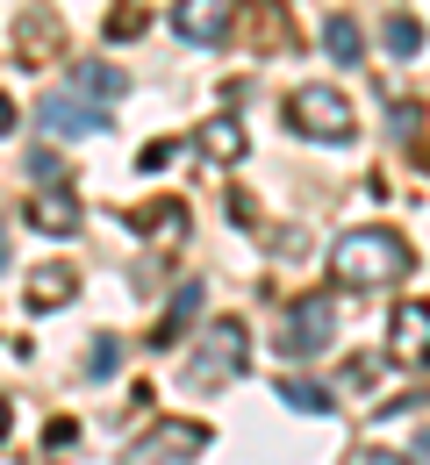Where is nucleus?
<instances>
[{
	"label": "nucleus",
	"instance_id": "obj_1",
	"mask_svg": "<svg viewBox=\"0 0 430 465\" xmlns=\"http://www.w3.org/2000/svg\"><path fill=\"white\" fill-rule=\"evenodd\" d=\"M409 265H416V251L402 243V236L387 230V223H366V230H345L330 243V280L345 293H380V287H402L409 280Z\"/></svg>",
	"mask_w": 430,
	"mask_h": 465
},
{
	"label": "nucleus",
	"instance_id": "obj_2",
	"mask_svg": "<svg viewBox=\"0 0 430 465\" xmlns=\"http://www.w3.org/2000/svg\"><path fill=\"white\" fill-rule=\"evenodd\" d=\"M245 365H251V330L237 315H215L201 330V344H194L180 380H186V394H223L230 380H245Z\"/></svg>",
	"mask_w": 430,
	"mask_h": 465
},
{
	"label": "nucleus",
	"instance_id": "obj_3",
	"mask_svg": "<svg viewBox=\"0 0 430 465\" xmlns=\"http://www.w3.org/2000/svg\"><path fill=\"white\" fill-rule=\"evenodd\" d=\"M287 129L295 136H315V143H352L359 122H352V101L337 86H295L287 94Z\"/></svg>",
	"mask_w": 430,
	"mask_h": 465
},
{
	"label": "nucleus",
	"instance_id": "obj_4",
	"mask_svg": "<svg viewBox=\"0 0 430 465\" xmlns=\"http://www.w3.org/2000/svg\"><path fill=\"white\" fill-rule=\"evenodd\" d=\"M208 451V422H186V415H158L136 444L123 451V465H201Z\"/></svg>",
	"mask_w": 430,
	"mask_h": 465
},
{
	"label": "nucleus",
	"instance_id": "obj_5",
	"mask_svg": "<svg viewBox=\"0 0 430 465\" xmlns=\"http://www.w3.org/2000/svg\"><path fill=\"white\" fill-rule=\"evenodd\" d=\"M36 122H44L51 143H79V136H101V129H108V108L65 86V94H44V101H36Z\"/></svg>",
	"mask_w": 430,
	"mask_h": 465
},
{
	"label": "nucleus",
	"instance_id": "obj_6",
	"mask_svg": "<svg viewBox=\"0 0 430 465\" xmlns=\"http://www.w3.org/2000/svg\"><path fill=\"white\" fill-rule=\"evenodd\" d=\"M387 358L402 372H430V301H395V315H387Z\"/></svg>",
	"mask_w": 430,
	"mask_h": 465
},
{
	"label": "nucleus",
	"instance_id": "obj_7",
	"mask_svg": "<svg viewBox=\"0 0 430 465\" xmlns=\"http://www.w3.org/2000/svg\"><path fill=\"white\" fill-rule=\"evenodd\" d=\"M337 344V315H330V301L323 293H302L295 308H287V358H315V351Z\"/></svg>",
	"mask_w": 430,
	"mask_h": 465
},
{
	"label": "nucleus",
	"instance_id": "obj_8",
	"mask_svg": "<svg viewBox=\"0 0 430 465\" xmlns=\"http://www.w3.org/2000/svg\"><path fill=\"white\" fill-rule=\"evenodd\" d=\"M29 230H44V236H72L79 230V201H72V186H29Z\"/></svg>",
	"mask_w": 430,
	"mask_h": 465
},
{
	"label": "nucleus",
	"instance_id": "obj_9",
	"mask_svg": "<svg viewBox=\"0 0 430 465\" xmlns=\"http://www.w3.org/2000/svg\"><path fill=\"white\" fill-rule=\"evenodd\" d=\"M173 29H180L186 44H223L230 36V7L223 0H180L173 7Z\"/></svg>",
	"mask_w": 430,
	"mask_h": 465
},
{
	"label": "nucleus",
	"instance_id": "obj_10",
	"mask_svg": "<svg viewBox=\"0 0 430 465\" xmlns=\"http://www.w3.org/2000/svg\"><path fill=\"white\" fill-rule=\"evenodd\" d=\"M136 230L151 236L158 251H180L186 243V208L180 201H151V208H136Z\"/></svg>",
	"mask_w": 430,
	"mask_h": 465
},
{
	"label": "nucleus",
	"instance_id": "obj_11",
	"mask_svg": "<svg viewBox=\"0 0 430 465\" xmlns=\"http://www.w3.org/2000/svg\"><path fill=\"white\" fill-rule=\"evenodd\" d=\"M194 315H201V280L173 287V308H165V322H158V337H151V344H158V351H173L186 330H194Z\"/></svg>",
	"mask_w": 430,
	"mask_h": 465
},
{
	"label": "nucleus",
	"instance_id": "obj_12",
	"mask_svg": "<svg viewBox=\"0 0 430 465\" xmlns=\"http://www.w3.org/2000/svg\"><path fill=\"white\" fill-rule=\"evenodd\" d=\"M245 122L237 115H208L201 122V151H208V158H215V165H237V158H245Z\"/></svg>",
	"mask_w": 430,
	"mask_h": 465
},
{
	"label": "nucleus",
	"instance_id": "obj_13",
	"mask_svg": "<svg viewBox=\"0 0 430 465\" xmlns=\"http://www.w3.org/2000/svg\"><path fill=\"white\" fill-rule=\"evenodd\" d=\"M72 287H79V272H72V265H36V272H29V308H65V301H72Z\"/></svg>",
	"mask_w": 430,
	"mask_h": 465
},
{
	"label": "nucleus",
	"instance_id": "obj_14",
	"mask_svg": "<svg viewBox=\"0 0 430 465\" xmlns=\"http://www.w3.org/2000/svg\"><path fill=\"white\" fill-rule=\"evenodd\" d=\"M323 51H330V64H359L366 58L359 22H352V15H323Z\"/></svg>",
	"mask_w": 430,
	"mask_h": 465
},
{
	"label": "nucleus",
	"instance_id": "obj_15",
	"mask_svg": "<svg viewBox=\"0 0 430 465\" xmlns=\"http://www.w3.org/2000/svg\"><path fill=\"white\" fill-rule=\"evenodd\" d=\"M72 94H86V101L108 108V101H123V94H129V79L115 72V64H79V72H72Z\"/></svg>",
	"mask_w": 430,
	"mask_h": 465
},
{
	"label": "nucleus",
	"instance_id": "obj_16",
	"mask_svg": "<svg viewBox=\"0 0 430 465\" xmlns=\"http://www.w3.org/2000/svg\"><path fill=\"white\" fill-rule=\"evenodd\" d=\"M280 401L295 408V415H330V387H323V380H302V372H287V380H280Z\"/></svg>",
	"mask_w": 430,
	"mask_h": 465
},
{
	"label": "nucleus",
	"instance_id": "obj_17",
	"mask_svg": "<svg viewBox=\"0 0 430 465\" xmlns=\"http://www.w3.org/2000/svg\"><path fill=\"white\" fill-rule=\"evenodd\" d=\"M380 36H387V51H395V58H416V51H424V22H416V15H387V29H380Z\"/></svg>",
	"mask_w": 430,
	"mask_h": 465
},
{
	"label": "nucleus",
	"instance_id": "obj_18",
	"mask_svg": "<svg viewBox=\"0 0 430 465\" xmlns=\"http://www.w3.org/2000/svg\"><path fill=\"white\" fill-rule=\"evenodd\" d=\"M123 372V337H94L86 351V380H115Z\"/></svg>",
	"mask_w": 430,
	"mask_h": 465
},
{
	"label": "nucleus",
	"instance_id": "obj_19",
	"mask_svg": "<svg viewBox=\"0 0 430 465\" xmlns=\"http://www.w3.org/2000/svg\"><path fill=\"white\" fill-rule=\"evenodd\" d=\"M29 179H36V186H72V179H65V165H58V151H44V143L29 151Z\"/></svg>",
	"mask_w": 430,
	"mask_h": 465
},
{
	"label": "nucleus",
	"instance_id": "obj_20",
	"mask_svg": "<svg viewBox=\"0 0 430 465\" xmlns=\"http://www.w3.org/2000/svg\"><path fill=\"white\" fill-rule=\"evenodd\" d=\"M108 36H115V44L144 36V15H136V7H115V15H108Z\"/></svg>",
	"mask_w": 430,
	"mask_h": 465
},
{
	"label": "nucleus",
	"instance_id": "obj_21",
	"mask_svg": "<svg viewBox=\"0 0 430 465\" xmlns=\"http://www.w3.org/2000/svg\"><path fill=\"white\" fill-rule=\"evenodd\" d=\"M416 101H395V136H402V143H416Z\"/></svg>",
	"mask_w": 430,
	"mask_h": 465
},
{
	"label": "nucleus",
	"instance_id": "obj_22",
	"mask_svg": "<svg viewBox=\"0 0 430 465\" xmlns=\"http://www.w3.org/2000/svg\"><path fill=\"white\" fill-rule=\"evenodd\" d=\"M373 380H380V358H352L345 365V387H373Z\"/></svg>",
	"mask_w": 430,
	"mask_h": 465
},
{
	"label": "nucleus",
	"instance_id": "obj_23",
	"mask_svg": "<svg viewBox=\"0 0 430 465\" xmlns=\"http://www.w3.org/2000/svg\"><path fill=\"white\" fill-rule=\"evenodd\" d=\"M359 465H409V459H402V451H366Z\"/></svg>",
	"mask_w": 430,
	"mask_h": 465
},
{
	"label": "nucleus",
	"instance_id": "obj_24",
	"mask_svg": "<svg viewBox=\"0 0 430 465\" xmlns=\"http://www.w3.org/2000/svg\"><path fill=\"white\" fill-rule=\"evenodd\" d=\"M416 459H430V430H424V437H416Z\"/></svg>",
	"mask_w": 430,
	"mask_h": 465
}]
</instances>
